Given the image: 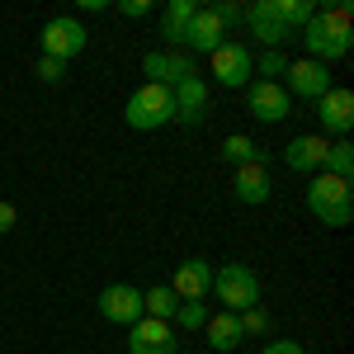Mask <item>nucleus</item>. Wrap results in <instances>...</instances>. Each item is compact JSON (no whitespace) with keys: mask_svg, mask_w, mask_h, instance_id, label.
I'll return each instance as SVG.
<instances>
[{"mask_svg":"<svg viewBox=\"0 0 354 354\" xmlns=\"http://www.w3.org/2000/svg\"><path fill=\"white\" fill-rule=\"evenodd\" d=\"M302 43H307V57L312 62H340V57H350L354 48V24H350V5H326V10H317L307 28H302Z\"/></svg>","mask_w":354,"mask_h":354,"instance_id":"f257e3e1","label":"nucleus"},{"mask_svg":"<svg viewBox=\"0 0 354 354\" xmlns=\"http://www.w3.org/2000/svg\"><path fill=\"white\" fill-rule=\"evenodd\" d=\"M307 208H312V218L322 222V227H350V218H354L350 180H335L326 170H317L312 185H307Z\"/></svg>","mask_w":354,"mask_h":354,"instance_id":"f03ea898","label":"nucleus"},{"mask_svg":"<svg viewBox=\"0 0 354 354\" xmlns=\"http://www.w3.org/2000/svg\"><path fill=\"white\" fill-rule=\"evenodd\" d=\"M123 123L137 128V133H156L165 123H175V90L142 81L133 95H128V104H123Z\"/></svg>","mask_w":354,"mask_h":354,"instance_id":"7ed1b4c3","label":"nucleus"},{"mask_svg":"<svg viewBox=\"0 0 354 354\" xmlns=\"http://www.w3.org/2000/svg\"><path fill=\"white\" fill-rule=\"evenodd\" d=\"M213 293H218L222 312H250V307H260V279L250 265H218L213 270Z\"/></svg>","mask_w":354,"mask_h":354,"instance_id":"20e7f679","label":"nucleus"},{"mask_svg":"<svg viewBox=\"0 0 354 354\" xmlns=\"http://www.w3.org/2000/svg\"><path fill=\"white\" fill-rule=\"evenodd\" d=\"M43 57H57V62H71V57L85 53V43H90V33L76 15H53L48 24H43Z\"/></svg>","mask_w":354,"mask_h":354,"instance_id":"39448f33","label":"nucleus"},{"mask_svg":"<svg viewBox=\"0 0 354 354\" xmlns=\"http://www.w3.org/2000/svg\"><path fill=\"white\" fill-rule=\"evenodd\" d=\"M255 76V57H250V43L241 38H227L218 53H213V81L222 90H245Z\"/></svg>","mask_w":354,"mask_h":354,"instance_id":"423d86ee","label":"nucleus"},{"mask_svg":"<svg viewBox=\"0 0 354 354\" xmlns=\"http://www.w3.org/2000/svg\"><path fill=\"white\" fill-rule=\"evenodd\" d=\"M142 76L151 85H165V90H175V85H185L198 76V62H194L185 48H165V53H147L142 57Z\"/></svg>","mask_w":354,"mask_h":354,"instance_id":"0eeeda50","label":"nucleus"},{"mask_svg":"<svg viewBox=\"0 0 354 354\" xmlns=\"http://www.w3.org/2000/svg\"><path fill=\"white\" fill-rule=\"evenodd\" d=\"M317 123H322V137H350V128H354V95L345 90V85H330L326 95L317 100Z\"/></svg>","mask_w":354,"mask_h":354,"instance_id":"6e6552de","label":"nucleus"},{"mask_svg":"<svg viewBox=\"0 0 354 354\" xmlns=\"http://www.w3.org/2000/svg\"><path fill=\"white\" fill-rule=\"evenodd\" d=\"M283 76H288V85H283V90H288V100H312V104H317V100L330 90V66H326V62H312V57L288 62V71H283Z\"/></svg>","mask_w":354,"mask_h":354,"instance_id":"1a4fd4ad","label":"nucleus"},{"mask_svg":"<svg viewBox=\"0 0 354 354\" xmlns=\"http://www.w3.org/2000/svg\"><path fill=\"white\" fill-rule=\"evenodd\" d=\"M245 109L255 113L260 123H283L293 113V100L279 81H250L245 85Z\"/></svg>","mask_w":354,"mask_h":354,"instance_id":"9d476101","label":"nucleus"},{"mask_svg":"<svg viewBox=\"0 0 354 354\" xmlns=\"http://www.w3.org/2000/svg\"><path fill=\"white\" fill-rule=\"evenodd\" d=\"M170 293H175L180 302H203V298H213V260L189 255L185 265H175V283H170Z\"/></svg>","mask_w":354,"mask_h":354,"instance_id":"9b49d317","label":"nucleus"},{"mask_svg":"<svg viewBox=\"0 0 354 354\" xmlns=\"http://www.w3.org/2000/svg\"><path fill=\"white\" fill-rule=\"evenodd\" d=\"M100 317L113 322V326H137L142 322V293L133 283H109L100 288Z\"/></svg>","mask_w":354,"mask_h":354,"instance_id":"f8f14e48","label":"nucleus"},{"mask_svg":"<svg viewBox=\"0 0 354 354\" xmlns=\"http://www.w3.org/2000/svg\"><path fill=\"white\" fill-rule=\"evenodd\" d=\"M245 24H250V38L265 43V53H279V48L293 38L288 24L279 19V5H274V0H255V5L245 10Z\"/></svg>","mask_w":354,"mask_h":354,"instance_id":"ddd939ff","label":"nucleus"},{"mask_svg":"<svg viewBox=\"0 0 354 354\" xmlns=\"http://www.w3.org/2000/svg\"><path fill=\"white\" fill-rule=\"evenodd\" d=\"M128 354H180L175 326H170V322L142 317L137 326H128Z\"/></svg>","mask_w":354,"mask_h":354,"instance_id":"4468645a","label":"nucleus"},{"mask_svg":"<svg viewBox=\"0 0 354 354\" xmlns=\"http://www.w3.org/2000/svg\"><path fill=\"white\" fill-rule=\"evenodd\" d=\"M208 118V81L194 76V81L175 85V123L180 128H198Z\"/></svg>","mask_w":354,"mask_h":354,"instance_id":"2eb2a0df","label":"nucleus"},{"mask_svg":"<svg viewBox=\"0 0 354 354\" xmlns=\"http://www.w3.org/2000/svg\"><path fill=\"white\" fill-rule=\"evenodd\" d=\"M326 137L322 133H302L293 137L288 147H283V161H288V170H302V175H317L322 170V161H326Z\"/></svg>","mask_w":354,"mask_h":354,"instance_id":"dca6fc26","label":"nucleus"},{"mask_svg":"<svg viewBox=\"0 0 354 354\" xmlns=\"http://www.w3.org/2000/svg\"><path fill=\"white\" fill-rule=\"evenodd\" d=\"M222 43H227V28L218 24V15H213V10H198V15H194V24H189V33H185V53H218Z\"/></svg>","mask_w":354,"mask_h":354,"instance_id":"f3484780","label":"nucleus"},{"mask_svg":"<svg viewBox=\"0 0 354 354\" xmlns=\"http://www.w3.org/2000/svg\"><path fill=\"white\" fill-rule=\"evenodd\" d=\"M232 194H236V203H265V198L274 194V185H270V170H265V161L236 165V180H232Z\"/></svg>","mask_w":354,"mask_h":354,"instance_id":"a211bd4d","label":"nucleus"},{"mask_svg":"<svg viewBox=\"0 0 354 354\" xmlns=\"http://www.w3.org/2000/svg\"><path fill=\"white\" fill-rule=\"evenodd\" d=\"M198 10H203V5H194V0H170V5L161 10V38L170 43V48H185V33H189Z\"/></svg>","mask_w":354,"mask_h":354,"instance_id":"6ab92c4d","label":"nucleus"},{"mask_svg":"<svg viewBox=\"0 0 354 354\" xmlns=\"http://www.w3.org/2000/svg\"><path fill=\"white\" fill-rule=\"evenodd\" d=\"M203 330H208V345L218 354H232L236 345H241V322H236V312H213L208 322H203Z\"/></svg>","mask_w":354,"mask_h":354,"instance_id":"aec40b11","label":"nucleus"},{"mask_svg":"<svg viewBox=\"0 0 354 354\" xmlns=\"http://www.w3.org/2000/svg\"><path fill=\"white\" fill-rule=\"evenodd\" d=\"M175 307H180V298L170 293V283H156L142 293V317H151V322H175Z\"/></svg>","mask_w":354,"mask_h":354,"instance_id":"412c9836","label":"nucleus"},{"mask_svg":"<svg viewBox=\"0 0 354 354\" xmlns=\"http://www.w3.org/2000/svg\"><path fill=\"white\" fill-rule=\"evenodd\" d=\"M322 170L335 175V180H350V175H354V147H350V137H340V142H330V147H326Z\"/></svg>","mask_w":354,"mask_h":354,"instance_id":"4be33fe9","label":"nucleus"},{"mask_svg":"<svg viewBox=\"0 0 354 354\" xmlns=\"http://www.w3.org/2000/svg\"><path fill=\"white\" fill-rule=\"evenodd\" d=\"M222 161H232V165H250V161H265V151L250 142L245 133H232L227 142H222Z\"/></svg>","mask_w":354,"mask_h":354,"instance_id":"5701e85b","label":"nucleus"},{"mask_svg":"<svg viewBox=\"0 0 354 354\" xmlns=\"http://www.w3.org/2000/svg\"><path fill=\"white\" fill-rule=\"evenodd\" d=\"M279 5V19L288 24V33H298V28H307V19L322 10V5H312V0H274Z\"/></svg>","mask_w":354,"mask_h":354,"instance_id":"b1692460","label":"nucleus"},{"mask_svg":"<svg viewBox=\"0 0 354 354\" xmlns=\"http://www.w3.org/2000/svg\"><path fill=\"white\" fill-rule=\"evenodd\" d=\"M203 322H208V307L203 302H180L175 307V326L180 330H203Z\"/></svg>","mask_w":354,"mask_h":354,"instance_id":"393cba45","label":"nucleus"},{"mask_svg":"<svg viewBox=\"0 0 354 354\" xmlns=\"http://www.w3.org/2000/svg\"><path fill=\"white\" fill-rule=\"evenodd\" d=\"M283 71H288V57L283 53H260L255 57V76H260V81H279Z\"/></svg>","mask_w":354,"mask_h":354,"instance_id":"a878e982","label":"nucleus"},{"mask_svg":"<svg viewBox=\"0 0 354 354\" xmlns=\"http://www.w3.org/2000/svg\"><path fill=\"white\" fill-rule=\"evenodd\" d=\"M236 322H241V335H270V312H265V307L236 312Z\"/></svg>","mask_w":354,"mask_h":354,"instance_id":"bb28decb","label":"nucleus"},{"mask_svg":"<svg viewBox=\"0 0 354 354\" xmlns=\"http://www.w3.org/2000/svg\"><path fill=\"white\" fill-rule=\"evenodd\" d=\"M213 15H218L222 28H241L245 24V5H236V0H218V5H208Z\"/></svg>","mask_w":354,"mask_h":354,"instance_id":"cd10ccee","label":"nucleus"},{"mask_svg":"<svg viewBox=\"0 0 354 354\" xmlns=\"http://www.w3.org/2000/svg\"><path fill=\"white\" fill-rule=\"evenodd\" d=\"M33 71H38V81H43V85H62V81H66V62H57V57H38Z\"/></svg>","mask_w":354,"mask_h":354,"instance_id":"c85d7f7f","label":"nucleus"},{"mask_svg":"<svg viewBox=\"0 0 354 354\" xmlns=\"http://www.w3.org/2000/svg\"><path fill=\"white\" fill-rule=\"evenodd\" d=\"M118 15H123V19H147V15H151V0H123Z\"/></svg>","mask_w":354,"mask_h":354,"instance_id":"c756f323","label":"nucleus"},{"mask_svg":"<svg viewBox=\"0 0 354 354\" xmlns=\"http://www.w3.org/2000/svg\"><path fill=\"white\" fill-rule=\"evenodd\" d=\"M260 354H302V345H298V340H270Z\"/></svg>","mask_w":354,"mask_h":354,"instance_id":"7c9ffc66","label":"nucleus"},{"mask_svg":"<svg viewBox=\"0 0 354 354\" xmlns=\"http://www.w3.org/2000/svg\"><path fill=\"white\" fill-rule=\"evenodd\" d=\"M15 218H19V213H15V203H5V198H0V236L15 227Z\"/></svg>","mask_w":354,"mask_h":354,"instance_id":"2f4dec72","label":"nucleus"},{"mask_svg":"<svg viewBox=\"0 0 354 354\" xmlns=\"http://www.w3.org/2000/svg\"><path fill=\"white\" fill-rule=\"evenodd\" d=\"M81 10H85V15H104V10H109V0H81Z\"/></svg>","mask_w":354,"mask_h":354,"instance_id":"473e14b6","label":"nucleus"}]
</instances>
